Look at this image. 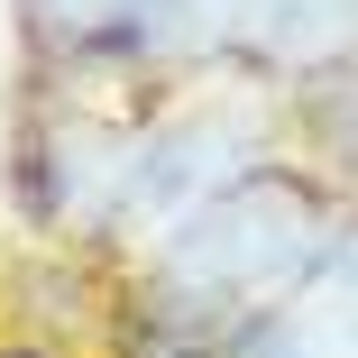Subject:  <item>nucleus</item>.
<instances>
[{"mask_svg":"<svg viewBox=\"0 0 358 358\" xmlns=\"http://www.w3.org/2000/svg\"><path fill=\"white\" fill-rule=\"evenodd\" d=\"M349 175L275 148L202 193L148 248L83 275V349L92 358H211L239 322L285 303L294 285L349 248Z\"/></svg>","mask_w":358,"mask_h":358,"instance_id":"nucleus-1","label":"nucleus"},{"mask_svg":"<svg viewBox=\"0 0 358 358\" xmlns=\"http://www.w3.org/2000/svg\"><path fill=\"white\" fill-rule=\"evenodd\" d=\"M157 92H138L129 74L92 64V74H46V83H10V148H0V193L10 221L37 257L92 266L110 202H120V166H129V129Z\"/></svg>","mask_w":358,"mask_h":358,"instance_id":"nucleus-2","label":"nucleus"},{"mask_svg":"<svg viewBox=\"0 0 358 358\" xmlns=\"http://www.w3.org/2000/svg\"><path fill=\"white\" fill-rule=\"evenodd\" d=\"M239 10L248 0H129L110 37V74H129L138 92L239 74Z\"/></svg>","mask_w":358,"mask_h":358,"instance_id":"nucleus-3","label":"nucleus"},{"mask_svg":"<svg viewBox=\"0 0 358 358\" xmlns=\"http://www.w3.org/2000/svg\"><path fill=\"white\" fill-rule=\"evenodd\" d=\"M349 37H358V0H248L239 10V74L285 92V101L349 83Z\"/></svg>","mask_w":358,"mask_h":358,"instance_id":"nucleus-4","label":"nucleus"},{"mask_svg":"<svg viewBox=\"0 0 358 358\" xmlns=\"http://www.w3.org/2000/svg\"><path fill=\"white\" fill-rule=\"evenodd\" d=\"M349 275H358V239L331 248L285 303H266L257 322H239L211 358H358V313H349Z\"/></svg>","mask_w":358,"mask_h":358,"instance_id":"nucleus-5","label":"nucleus"},{"mask_svg":"<svg viewBox=\"0 0 358 358\" xmlns=\"http://www.w3.org/2000/svg\"><path fill=\"white\" fill-rule=\"evenodd\" d=\"M120 10H129V0H10L19 83H46V74H92V64H110Z\"/></svg>","mask_w":358,"mask_h":358,"instance_id":"nucleus-6","label":"nucleus"},{"mask_svg":"<svg viewBox=\"0 0 358 358\" xmlns=\"http://www.w3.org/2000/svg\"><path fill=\"white\" fill-rule=\"evenodd\" d=\"M0 358H92L83 331L46 303H0Z\"/></svg>","mask_w":358,"mask_h":358,"instance_id":"nucleus-7","label":"nucleus"}]
</instances>
